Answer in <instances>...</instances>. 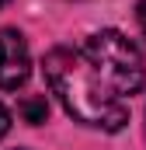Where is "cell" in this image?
Masks as SVG:
<instances>
[{
    "instance_id": "7a4b0ae2",
    "label": "cell",
    "mask_w": 146,
    "mask_h": 150,
    "mask_svg": "<svg viewBox=\"0 0 146 150\" xmlns=\"http://www.w3.org/2000/svg\"><path fill=\"white\" fill-rule=\"evenodd\" d=\"M32 74V56H28V42L18 28H4L0 32V87L4 91H18Z\"/></svg>"
},
{
    "instance_id": "8992f818",
    "label": "cell",
    "mask_w": 146,
    "mask_h": 150,
    "mask_svg": "<svg viewBox=\"0 0 146 150\" xmlns=\"http://www.w3.org/2000/svg\"><path fill=\"white\" fill-rule=\"evenodd\" d=\"M4 4H7V0H0V7H4Z\"/></svg>"
},
{
    "instance_id": "5b68a950",
    "label": "cell",
    "mask_w": 146,
    "mask_h": 150,
    "mask_svg": "<svg viewBox=\"0 0 146 150\" xmlns=\"http://www.w3.org/2000/svg\"><path fill=\"white\" fill-rule=\"evenodd\" d=\"M136 18H139V28H143V35H146V0L136 4Z\"/></svg>"
},
{
    "instance_id": "3957f363",
    "label": "cell",
    "mask_w": 146,
    "mask_h": 150,
    "mask_svg": "<svg viewBox=\"0 0 146 150\" xmlns=\"http://www.w3.org/2000/svg\"><path fill=\"white\" fill-rule=\"evenodd\" d=\"M25 115H28V122H42V119H45V98L25 101Z\"/></svg>"
},
{
    "instance_id": "277c9868",
    "label": "cell",
    "mask_w": 146,
    "mask_h": 150,
    "mask_svg": "<svg viewBox=\"0 0 146 150\" xmlns=\"http://www.w3.org/2000/svg\"><path fill=\"white\" fill-rule=\"evenodd\" d=\"M7 129H11V112H7V108L0 105V140L7 136Z\"/></svg>"
},
{
    "instance_id": "6da1fadb",
    "label": "cell",
    "mask_w": 146,
    "mask_h": 150,
    "mask_svg": "<svg viewBox=\"0 0 146 150\" xmlns=\"http://www.w3.org/2000/svg\"><path fill=\"white\" fill-rule=\"evenodd\" d=\"M45 80L59 105L84 126L118 133L129 122L125 98L146 87L143 52L115 28L94 32L84 45H59L45 56Z\"/></svg>"
}]
</instances>
